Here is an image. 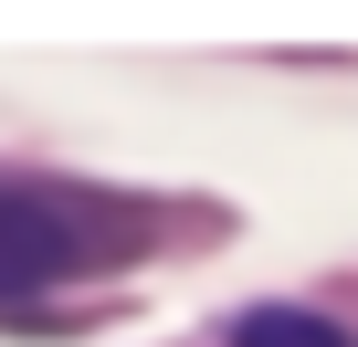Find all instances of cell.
<instances>
[{"label": "cell", "instance_id": "obj_1", "mask_svg": "<svg viewBox=\"0 0 358 347\" xmlns=\"http://www.w3.org/2000/svg\"><path fill=\"white\" fill-rule=\"evenodd\" d=\"M53 274H74V221L43 211V200H0V305L43 295Z\"/></svg>", "mask_w": 358, "mask_h": 347}, {"label": "cell", "instance_id": "obj_2", "mask_svg": "<svg viewBox=\"0 0 358 347\" xmlns=\"http://www.w3.org/2000/svg\"><path fill=\"white\" fill-rule=\"evenodd\" d=\"M232 347H348V337L306 305H253V316H232Z\"/></svg>", "mask_w": 358, "mask_h": 347}]
</instances>
